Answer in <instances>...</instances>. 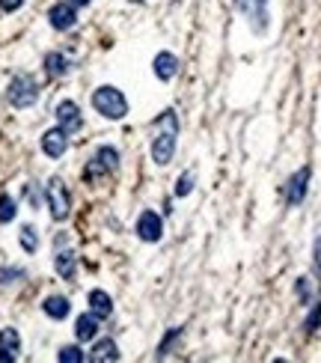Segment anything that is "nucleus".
<instances>
[{
    "mask_svg": "<svg viewBox=\"0 0 321 363\" xmlns=\"http://www.w3.org/2000/svg\"><path fill=\"white\" fill-rule=\"evenodd\" d=\"M176 143H179V116L173 108L155 120V137H152V161L158 167H167L176 155Z\"/></svg>",
    "mask_w": 321,
    "mask_h": 363,
    "instance_id": "1",
    "label": "nucleus"
},
{
    "mask_svg": "<svg viewBox=\"0 0 321 363\" xmlns=\"http://www.w3.org/2000/svg\"><path fill=\"white\" fill-rule=\"evenodd\" d=\"M93 108H95V113L105 116V120L119 122V120L128 116V98L122 96V90L105 83V86H98V90L93 93Z\"/></svg>",
    "mask_w": 321,
    "mask_h": 363,
    "instance_id": "2",
    "label": "nucleus"
},
{
    "mask_svg": "<svg viewBox=\"0 0 321 363\" xmlns=\"http://www.w3.org/2000/svg\"><path fill=\"white\" fill-rule=\"evenodd\" d=\"M36 98H39V86H36V81H33L30 75L12 78V83H9V105H12V108L24 110V108L36 105Z\"/></svg>",
    "mask_w": 321,
    "mask_h": 363,
    "instance_id": "3",
    "label": "nucleus"
},
{
    "mask_svg": "<svg viewBox=\"0 0 321 363\" xmlns=\"http://www.w3.org/2000/svg\"><path fill=\"white\" fill-rule=\"evenodd\" d=\"M45 200H48V209L54 221H66L69 212H71V197H69V188L63 185V179H51L45 188Z\"/></svg>",
    "mask_w": 321,
    "mask_h": 363,
    "instance_id": "4",
    "label": "nucleus"
},
{
    "mask_svg": "<svg viewBox=\"0 0 321 363\" xmlns=\"http://www.w3.org/2000/svg\"><path fill=\"white\" fill-rule=\"evenodd\" d=\"M232 4H235V9L250 21L253 33L262 36L268 30V0H232Z\"/></svg>",
    "mask_w": 321,
    "mask_h": 363,
    "instance_id": "5",
    "label": "nucleus"
},
{
    "mask_svg": "<svg viewBox=\"0 0 321 363\" xmlns=\"http://www.w3.org/2000/svg\"><path fill=\"white\" fill-rule=\"evenodd\" d=\"M134 232H137V238H140V241L155 244V241L164 238V221H160V214H158V212L146 209V212H140V217H137Z\"/></svg>",
    "mask_w": 321,
    "mask_h": 363,
    "instance_id": "6",
    "label": "nucleus"
},
{
    "mask_svg": "<svg viewBox=\"0 0 321 363\" xmlns=\"http://www.w3.org/2000/svg\"><path fill=\"white\" fill-rule=\"evenodd\" d=\"M54 116H57V125H60L66 134H75V132H81V128H83L81 108H78L71 98L60 101V105H57V113H54Z\"/></svg>",
    "mask_w": 321,
    "mask_h": 363,
    "instance_id": "7",
    "label": "nucleus"
},
{
    "mask_svg": "<svg viewBox=\"0 0 321 363\" xmlns=\"http://www.w3.org/2000/svg\"><path fill=\"white\" fill-rule=\"evenodd\" d=\"M48 24L54 27V30H60V33L71 30V27L78 24V6H71L69 0H63V4H54L48 9Z\"/></svg>",
    "mask_w": 321,
    "mask_h": 363,
    "instance_id": "8",
    "label": "nucleus"
},
{
    "mask_svg": "<svg viewBox=\"0 0 321 363\" xmlns=\"http://www.w3.org/2000/svg\"><path fill=\"white\" fill-rule=\"evenodd\" d=\"M306 191H310V167H300L295 176L286 182V202L288 206H300Z\"/></svg>",
    "mask_w": 321,
    "mask_h": 363,
    "instance_id": "9",
    "label": "nucleus"
},
{
    "mask_svg": "<svg viewBox=\"0 0 321 363\" xmlns=\"http://www.w3.org/2000/svg\"><path fill=\"white\" fill-rule=\"evenodd\" d=\"M69 137H71V134H66L60 125L48 128V132L42 134V152H45L48 158H63L66 149H69Z\"/></svg>",
    "mask_w": 321,
    "mask_h": 363,
    "instance_id": "10",
    "label": "nucleus"
},
{
    "mask_svg": "<svg viewBox=\"0 0 321 363\" xmlns=\"http://www.w3.org/2000/svg\"><path fill=\"white\" fill-rule=\"evenodd\" d=\"M152 71H155V78L158 81H173L179 75V57L176 54H170V51H160L155 54V60H152Z\"/></svg>",
    "mask_w": 321,
    "mask_h": 363,
    "instance_id": "11",
    "label": "nucleus"
},
{
    "mask_svg": "<svg viewBox=\"0 0 321 363\" xmlns=\"http://www.w3.org/2000/svg\"><path fill=\"white\" fill-rule=\"evenodd\" d=\"M21 355V337L16 328H4L0 330V363H12Z\"/></svg>",
    "mask_w": 321,
    "mask_h": 363,
    "instance_id": "12",
    "label": "nucleus"
},
{
    "mask_svg": "<svg viewBox=\"0 0 321 363\" xmlns=\"http://www.w3.org/2000/svg\"><path fill=\"white\" fill-rule=\"evenodd\" d=\"M98 330H101V318L95 313H83L78 316V322H75V337L78 342H90L98 337Z\"/></svg>",
    "mask_w": 321,
    "mask_h": 363,
    "instance_id": "13",
    "label": "nucleus"
},
{
    "mask_svg": "<svg viewBox=\"0 0 321 363\" xmlns=\"http://www.w3.org/2000/svg\"><path fill=\"white\" fill-rule=\"evenodd\" d=\"M86 304H90V313H95L101 322L113 316V298L105 292V289H93V292L86 295Z\"/></svg>",
    "mask_w": 321,
    "mask_h": 363,
    "instance_id": "14",
    "label": "nucleus"
},
{
    "mask_svg": "<svg viewBox=\"0 0 321 363\" xmlns=\"http://www.w3.org/2000/svg\"><path fill=\"white\" fill-rule=\"evenodd\" d=\"M42 310H45V316L54 318V322H63V318L71 313V301L63 295H51V298L42 301Z\"/></svg>",
    "mask_w": 321,
    "mask_h": 363,
    "instance_id": "15",
    "label": "nucleus"
},
{
    "mask_svg": "<svg viewBox=\"0 0 321 363\" xmlns=\"http://www.w3.org/2000/svg\"><path fill=\"white\" fill-rule=\"evenodd\" d=\"M90 360L93 363H113V360H119V345H116L113 340H98L90 348Z\"/></svg>",
    "mask_w": 321,
    "mask_h": 363,
    "instance_id": "16",
    "label": "nucleus"
},
{
    "mask_svg": "<svg viewBox=\"0 0 321 363\" xmlns=\"http://www.w3.org/2000/svg\"><path fill=\"white\" fill-rule=\"evenodd\" d=\"M54 268H57V274H60L63 280H75V274H78V256L71 253V250H57Z\"/></svg>",
    "mask_w": 321,
    "mask_h": 363,
    "instance_id": "17",
    "label": "nucleus"
},
{
    "mask_svg": "<svg viewBox=\"0 0 321 363\" xmlns=\"http://www.w3.org/2000/svg\"><path fill=\"white\" fill-rule=\"evenodd\" d=\"M93 161L105 170V173H116L119 170V149H113V146H98L95 155H93Z\"/></svg>",
    "mask_w": 321,
    "mask_h": 363,
    "instance_id": "18",
    "label": "nucleus"
},
{
    "mask_svg": "<svg viewBox=\"0 0 321 363\" xmlns=\"http://www.w3.org/2000/svg\"><path fill=\"white\" fill-rule=\"evenodd\" d=\"M45 71L51 78H66L69 75V60L60 51H51V54H45Z\"/></svg>",
    "mask_w": 321,
    "mask_h": 363,
    "instance_id": "19",
    "label": "nucleus"
},
{
    "mask_svg": "<svg viewBox=\"0 0 321 363\" xmlns=\"http://www.w3.org/2000/svg\"><path fill=\"white\" fill-rule=\"evenodd\" d=\"M18 241H21V248H24L27 253H36V250H39V236H36V229H33L30 224H24V226H21Z\"/></svg>",
    "mask_w": 321,
    "mask_h": 363,
    "instance_id": "20",
    "label": "nucleus"
},
{
    "mask_svg": "<svg viewBox=\"0 0 321 363\" xmlns=\"http://www.w3.org/2000/svg\"><path fill=\"white\" fill-rule=\"evenodd\" d=\"M16 214H18L16 200H12L9 194H0V224H12L16 221Z\"/></svg>",
    "mask_w": 321,
    "mask_h": 363,
    "instance_id": "21",
    "label": "nucleus"
},
{
    "mask_svg": "<svg viewBox=\"0 0 321 363\" xmlns=\"http://www.w3.org/2000/svg\"><path fill=\"white\" fill-rule=\"evenodd\" d=\"M57 360L60 363H83L86 355L81 352V345H63L60 352H57Z\"/></svg>",
    "mask_w": 321,
    "mask_h": 363,
    "instance_id": "22",
    "label": "nucleus"
},
{
    "mask_svg": "<svg viewBox=\"0 0 321 363\" xmlns=\"http://www.w3.org/2000/svg\"><path fill=\"white\" fill-rule=\"evenodd\" d=\"M194 185H197V176H194V170L182 173V176H179V182H176V197H187V194L194 191Z\"/></svg>",
    "mask_w": 321,
    "mask_h": 363,
    "instance_id": "23",
    "label": "nucleus"
},
{
    "mask_svg": "<svg viewBox=\"0 0 321 363\" xmlns=\"http://www.w3.org/2000/svg\"><path fill=\"white\" fill-rule=\"evenodd\" d=\"M295 292H298V298H300L303 307H310V304H313V283H310V277H298Z\"/></svg>",
    "mask_w": 321,
    "mask_h": 363,
    "instance_id": "24",
    "label": "nucleus"
},
{
    "mask_svg": "<svg viewBox=\"0 0 321 363\" xmlns=\"http://www.w3.org/2000/svg\"><path fill=\"white\" fill-rule=\"evenodd\" d=\"M182 333H185V328H173V330L167 333V337H164V342H160V345H158V357H164V355L170 352V345H173V342H176V340L182 337Z\"/></svg>",
    "mask_w": 321,
    "mask_h": 363,
    "instance_id": "25",
    "label": "nucleus"
},
{
    "mask_svg": "<svg viewBox=\"0 0 321 363\" xmlns=\"http://www.w3.org/2000/svg\"><path fill=\"white\" fill-rule=\"evenodd\" d=\"M321 328V298L315 301V307H313V313L306 316V330H318Z\"/></svg>",
    "mask_w": 321,
    "mask_h": 363,
    "instance_id": "26",
    "label": "nucleus"
},
{
    "mask_svg": "<svg viewBox=\"0 0 321 363\" xmlns=\"http://www.w3.org/2000/svg\"><path fill=\"white\" fill-rule=\"evenodd\" d=\"M313 263H315V271L321 274V236H318L315 244H313Z\"/></svg>",
    "mask_w": 321,
    "mask_h": 363,
    "instance_id": "27",
    "label": "nucleus"
},
{
    "mask_svg": "<svg viewBox=\"0 0 321 363\" xmlns=\"http://www.w3.org/2000/svg\"><path fill=\"white\" fill-rule=\"evenodd\" d=\"M21 6H24V0H0V9H4V12H16Z\"/></svg>",
    "mask_w": 321,
    "mask_h": 363,
    "instance_id": "28",
    "label": "nucleus"
},
{
    "mask_svg": "<svg viewBox=\"0 0 321 363\" xmlns=\"http://www.w3.org/2000/svg\"><path fill=\"white\" fill-rule=\"evenodd\" d=\"M69 4H71V6H78V9H81V6H90V4H93V0H69Z\"/></svg>",
    "mask_w": 321,
    "mask_h": 363,
    "instance_id": "29",
    "label": "nucleus"
}]
</instances>
